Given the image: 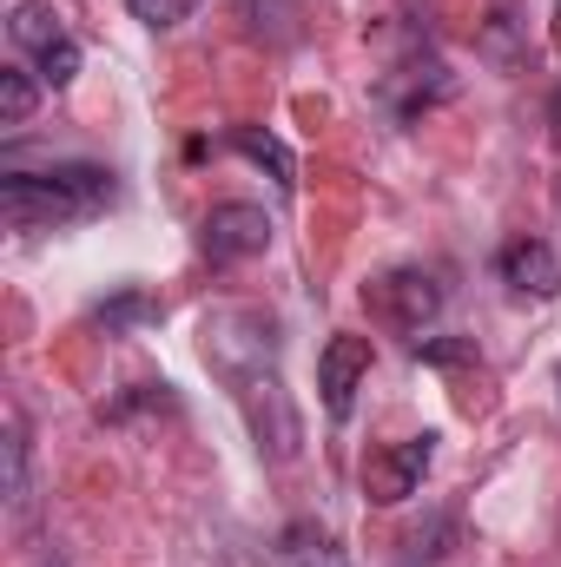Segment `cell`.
I'll return each instance as SVG.
<instances>
[{
    "instance_id": "obj_1",
    "label": "cell",
    "mask_w": 561,
    "mask_h": 567,
    "mask_svg": "<svg viewBox=\"0 0 561 567\" xmlns=\"http://www.w3.org/2000/svg\"><path fill=\"white\" fill-rule=\"evenodd\" d=\"M113 192H120L113 172L86 165V158L47 165V172H0V218H7V231H60V225L106 212Z\"/></svg>"
},
{
    "instance_id": "obj_3",
    "label": "cell",
    "mask_w": 561,
    "mask_h": 567,
    "mask_svg": "<svg viewBox=\"0 0 561 567\" xmlns=\"http://www.w3.org/2000/svg\"><path fill=\"white\" fill-rule=\"evenodd\" d=\"M364 310L377 330L404 337V343H422L436 323H442V284L429 278L422 265H390L364 284Z\"/></svg>"
},
{
    "instance_id": "obj_14",
    "label": "cell",
    "mask_w": 561,
    "mask_h": 567,
    "mask_svg": "<svg viewBox=\"0 0 561 567\" xmlns=\"http://www.w3.org/2000/svg\"><path fill=\"white\" fill-rule=\"evenodd\" d=\"M126 13L140 27H152V33H172V27H185L198 13V0H126Z\"/></svg>"
},
{
    "instance_id": "obj_11",
    "label": "cell",
    "mask_w": 561,
    "mask_h": 567,
    "mask_svg": "<svg viewBox=\"0 0 561 567\" xmlns=\"http://www.w3.org/2000/svg\"><path fill=\"white\" fill-rule=\"evenodd\" d=\"M278 567H350V555L330 528H290L278 548Z\"/></svg>"
},
{
    "instance_id": "obj_12",
    "label": "cell",
    "mask_w": 561,
    "mask_h": 567,
    "mask_svg": "<svg viewBox=\"0 0 561 567\" xmlns=\"http://www.w3.org/2000/svg\"><path fill=\"white\" fill-rule=\"evenodd\" d=\"M33 80H40V73H33V66H20V60H13V66H0V126H7V133L33 120V106H40V86H33Z\"/></svg>"
},
{
    "instance_id": "obj_15",
    "label": "cell",
    "mask_w": 561,
    "mask_h": 567,
    "mask_svg": "<svg viewBox=\"0 0 561 567\" xmlns=\"http://www.w3.org/2000/svg\"><path fill=\"white\" fill-rule=\"evenodd\" d=\"M555 40H561V0H555Z\"/></svg>"
},
{
    "instance_id": "obj_5",
    "label": "cell",
    "mask_w": 561,
    "mask_h": 567,
    "mask_svg": "<svg viewBox=\"0 0 561 567\" xmlns=\"http://www.w3.org/2000/svg\"><path fill=\"white\" fill-rule=\"evenodd\" d=\"M272 212L265 205H245V198H225V205H212L205 218H198V251L212 258V265H252V258H265L272 251Z\"/></svg>"
},
{
    "instance_id": "obj_8",
    "label": "cell",
    "mask_w": 561,
    "mask_h": 567,
    "mask_svg": "<svg viewBox=\"0 0 561 567\" xmlns=\"http://www.w3.org/2000/svg\"><path fill=\"white\" fill-rule=\"evenodd\" d=\"M496 278L509 284L516 297H536V303H549L561 297V258L549 238H509L502 251H496Z\"/></svg>"
},
{
    "instance_id": "obj_9",
    "label": "cell",
    "mask_w": 561,
    "mask_h": 567,
    "mask_svg": "<svg viewBox=\"0 0 561 567\" xmlns=\"http://www.w3.org/2000/svg\"><path fill=\"white\" fill-rule=\"evenodd\" d=\"M377 93H384V106H390L397 120H417L422 106H436V100L449 93V66H442L436 53H410L404 66H390V73L377 80Z\"/></svg>"
},
{
    "instance_id": "obj_2",
    "label": "cell",
    "mask_w": 561,
    "mask_h": 567,
    "mask_svg": "<svg viewBox=\"0 0 561 567\" xmlns=\"http://www.w3.org/2000/svg\"><path fill=\"white\" fill-rule=\"evenodd\" d=\"M198 350H205V370H212L218 383L252 377V370H272L278 350H284L278 317L258 310V303H218V310H205V323H198Z\"/></svg>"
},
{
    "instance_id": "obj_13",
    "label": "cell",
    "mask_w": 561,
    "mask_h": 567,
    "mask_svg": "<svg viewBox=\"0 0 561 567\" xmlns=\"http://www.w3.org/2000/svg\"><path fill=\"white\" fill-rule=\"evenodd\" d=\"M7 502H27V416L7 410Z\"/></svg>"
},
{
    "instance_id": "obj_6",
    "label": "cell",
    "mask_w": 561,
    "mask_h": 567,
    "mask_svg": "<svg viewBox=\"0 0 561 567\" xmlns=\"http://www.w3.org/2000/svg\"><path fill=\"white\" fill-rule=\"evenodd\" d=\"M370 363H377L370 337L330 330V343L317 350V403H324L330 423H350V416H357V396H364V383H370Z\"/></svg>"
},
{
    "instance_id": "obj_10",
    "label": "cell",
    "mask_w": 561,
    "mask_h": 567,
    "mask_svg": "<svg viewBox=\"0 0 561 567\" xmlns=\"http://www.w3.org/2000/svg\"><path fill=\"white\" fill-rule=\"evenodd\" d=\"M225 145H232V152H245L252 165H265L284 192L297 185V158H290V145H284L278 133H265V126H232V133H225Z\"/></svg>"
},
{
    "instance_id": "obj_7",
    "label": "cell",
    "mask_w": 561,
    "mask_h": 567,
    "mask_svg": "<svg viewBox=\"0 0 561 567\" xmlns=\"http://www.w3.org/2000/svg\"><path fill=\"white\" fill-rule=\"evenodd\" d=\"M429 462H436V435H429V429L370 449V455H364V502H377V508L410 502V495L422 488V475H429Z\"/></svg>"
},
{
    "instance_id": "obj_4",
    "label": "cell",
    "mask_w": 561,
    "mask_h": 567,
    "mask_svg": "<svg viewBox=\"0 0 561 567\" xmlns=\"http://www.w3.org/2000/svg\"><path fill=\"white\" fill-rule=\"evenodd\" d=\"M7 40H13V53H20L53 93L80 80V40L67 33V20L53 13V0H20V7L7 13Z\"/></svg>"
}]
</instances>
